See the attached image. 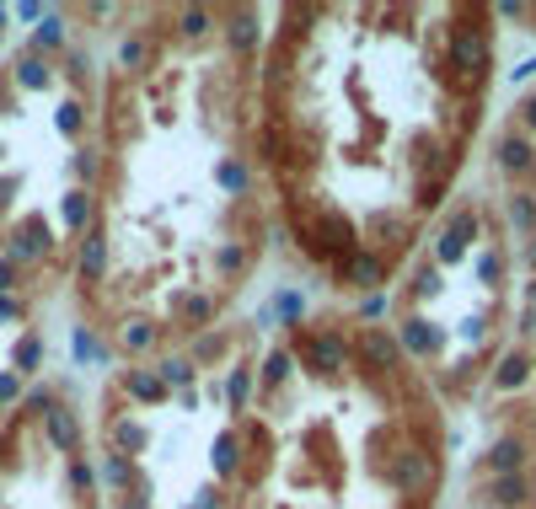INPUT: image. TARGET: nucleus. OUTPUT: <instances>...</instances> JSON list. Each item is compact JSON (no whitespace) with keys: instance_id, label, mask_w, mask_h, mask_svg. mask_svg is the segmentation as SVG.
I'll return each mask as SVG.
<instances>
[{"instance_id":"28","label":"nucleus","mask_w":536,"mask_h":509,"mask_svg":"<svg viewBox=\"0 0 536 509\" xmlns=\"http://www.w3.org/2000/svg\"><path fill=\"white\" fill-rule=\"evenodd\" d=\"M16 396V376H0V402H11Z\"/></svg>"},{"instance_id":"25","label":"nucleus","mask_w":536,"mask_h":509,"mask_svg":"<svg viewBox=\"0 0 536 509\" xmlns=\"http://www.w3.org/2000/svg\"><path fill=\"white\" fill-rule=\"evenodd\" d=\"M210 27V11H182V33H204Z\"/></svg>"},{"instance_id":"17","label":"nucleus","mask_w":536,"mask_h":509,"mask_svg":"<svg viewBox=\"0 0 536 509\" xmlns=\"http://www.w3.org/2000/svg\"><path fill=\"white\" fill-rule=\"evenodd\" d=\"M38 359H44V343H38V338H22V343H16V370H33Z\"/></svg>"},{"instance_id":"11","label":"nucleus","mask_w":536,"mask_h":509,"mask_svg":"<svg viewBox=\"0 0 536 509\" xmlns=\"http://www.w3.org/2000/svg\"><path fill=\"white\" fill-rule=\"evenodd\" d=\"M129 392L145 396V402H156V396L167 392V387H161V376H145V370H134V376H129Z\"/></svg>"},{"instance_id":"5","label":"nucleus","mask_w":536,"mask_h":509,"mask_svg":"<svg viewBox=\"0 0 536 509\" xmlns=\"http://www.w3.org/2000/svg\"><path fill=\"white\" fill-rule=\"evenodd\" d=\"M499 167H504V171H526V167H531V145H526L521 134L499 140Z\"/></svg>"},{"instance_id":"22","label":"nucleus","mask_w":536,"mask_h":509,"mask_svg":"<svg viewBox=\"0 0 536 509\" xmlns=\"http://www.w3.org/2000/svg\"><path fill=\"white\" fill-rule=\"evenodd\" d=\"M510 215H515L521 226H531V220H536V204L526 199V193H515V204H510Z\"/></svg>"},{"instance_id":"3","label":"nucleus","mask_w":536,"mask_h":509,"mask_svg":"<svg viewBox=\"0 0 536 509\" xmlns=\"http://www.w3.org/2000/svg\"><path fill=\"white\" fill-rule=\"evenodd\" d=\"M397 348H408V354H434V348H440V333H434L429 322H403Z\"/></svg>"},{"instance_id":"7","label":"nucleus","mask_w":536,"mask_h":509,"mask_svg":"<svg viewBox=\"0 0 536 509\" xmlns=\"http://www.w3.org/2000/svg\"><path fill=\"white\" fill-rule=\"evenodd\" d=\"M49 440L60 451H75V418H70V407H49Z\"/></svg>"},{"instance_id":"6","label":"nucleus","mask_w":536,"mask_h":509,"mask_svg":"<svg viewBox=\"0 0 536 509\" xmlns=\"http://www.w3.org/2000/svg\"><path fill=\"white\" fill-rule=\"evenodd\" d=\"M344 279H355V289H370V284H381V263L365 258V252H355V258L344 263Z\"/></svg>"},{"instance_id":"13","label":"nucleus","mask_w":536,"mask_h":509,"mask_svg":"<svg viewBox=\"0 0 536 509\" xmlns=\"http://www.w3.org/2000/svg\"><path fill=\"white\" fill-rule=\"evenodd\" d=\"M526 370H531V359H526V354L504 359V370H499V387H521V381H526Z\"/></svg>"},{"instance_id":"9","label":"nucleus","mask_w":536,"mask_h":509,"mask_svg":"<svg viewBox=\"0 0 536 509\" xmlns=\"http://www.w3.org/2000/svg\"><path fill=\"white\" fill-rule=\"evenodd\" d=\"M102 258H108V241H102V230H92V236H86V252H81L86 279H97V274H102Z\"/></svg>"},{"instance_id":"16","label":"nucleus","mask_w":536,"mask_h":509,"mask_svg":"<svg viewBox=\"0 0 536 509\" xmlns=\"http://www.w3.org/2000/svg\"><path fill=\"white\" fill-rule=\"evenodd\" d=\"M285 376H290V354H285V348H274V354H268V370H263V381H268V387H279Z\"/></svg>"},{"instance_id":"14","label":"nucleus","mask_w":536,"mask_h":509,"mask_svg":"<svg viewBox=\"0 0 536 509\" xmlns=\"http://www.w3.org/2000/svg\"><path fill=\"white\" fill-rule=\"evenodd\" d=\"M151 343H156V328H151V322H129V328H123V348H151Z\"/></svg>"},{"instance_id":"21","label":"nucleus","mask_w":536,"mask_h":509,"mask_svg":"<svg viewBox=\"0 0 536 509\" xmlns=\"http://www.w3.org/2000/svg\"><path fill=\"white\" fill-rule=\"evenodd\" d=\"M60 38H64V22H60V16H44V27H38V44L49 49V44H60Z\"/></svg>"},{"instance_id":"4","label":"nucleus","mask_w":536,"mask_h":509,"mask_svg":"<svg viewBox=\"0 0 536 509\" xmlns=\"http://www.w3.org/2000/svg\"><path fill=\"white\" fill-rule=\"evenodd\" d=\"M344 359H349V348H344V338H322V333L311 338V365H317V370H338Z\"/></svg>"},{"instance_id":"24","label":"nucleus","mask_w":536,"mask_h":509,"mask_svg":"<svg viewBox=\"0 0 536 509\" xmlns=\"http://www.w3.org/2000/svg\"><path fill=\"white\" fill-rule=\"evenodd\" d=\"M60 129H64V134H75V129H81V103H64V108H60Z\"/></svg>"},{"instance_id":"15","label":"nucleus","mask_w":536,"mask_h":509,"mask_svg":"<svg viewBox=\"0 0 536 509\" xmlns=\"http://www.w3.org/2000/svg\"><path fill=\"white\" fill-rule=\"evenodd\" d=\"M188 376H193L188 359H167V365H161V387H188Z\"/></svg>"},{"instance_id":"2","label":"nucleus","mask_w":536,"mask_h":509,"mask_svg":"<svg viewBox=\"0 0 536 509\" xmlns=\"http://www.w3.org/2000/svg\"><path fill=\"white\" fill-rule=\"evenodd\" d=\"M359 348H365V359H375L381 370H397V359H403V348H397V338H392V333H381V328H370Z\"/></svg>"},{"instance_id":"20","label":"nucleus","mask_w":536,"mask_h":509,"mask_svg":"<svg viewBox=\"0 0 536 509\" xmlns=\"http://www.w3.org/2000/svg\"><path fill=\"white\" fill-rule=\"evenodd\" d=\"M220 188H231V193H237V188H247V167L226 162V167H220Z\"/></svg>"},{"instance_id":"31","label":"nucleus","mask_w":536,"mask_h":509,"mask_svg":"<svg viewBox=\"0 0 536 509\" xmlns=\"http://www.w3.org/2000/svg\"><path fill=\"white\" fill-rule=\"evenodd\" d=\"M531 306H536V284H531Z\"/></svg>"},{"instance_id":"10","label":"nucleus","mask_w":536,"mask_h":509,"mask_svg":"<svg viewBox=\"0 0 536 509\" xmlns=\"http://www.w3.org/2000/svg\"><path fill=\"white\" fill-rule=\"evenodd\" d=\"M60 215H64V226H70V230H81V226H86V215H92V204H86V193H81V188H75V193H64Z\"/></svg>"},{"instance_id":"27","label":"nucleus","mask_w":536,"mask_h":509,"mask_svg":"<svg viewBox=\"0 0 536 509\" xmlns=\"http://www.w3.org/2000/svg\"><path fill=\"white\" fill-rule=\"evenodd\" d=\"M531 75H536V59H526L521 70H510V81H531Z\"/></svg>"},{"instance_id":"12","label":"nucleus","mask_w":536,"mask_h":509,"mask_svg":"<svg viewBox=\"0 0 536 509\" xmlns=\"http://www.w3.org/2000/svg\"><path fill=\"white\" fill-rule=\"evenodd\" d=\"M16 75H22V86H49V64L44 59H16Z\"/></svg>"},{"instance_id":"19","label":"nucleus","mask_w":536,"mask_h":509,"mask_svg":"<svg viewBox=\"0 0 536 509\" xmlns=\"http://www.w3.org/2000/svg\"><path fill=\"white\" fill-rule=\"evenodd\" d=\"M526 494V477H504V483H493V499H504V504H515Z\"/></svg>"},{"instance_id":"8","label":"nucleus","mask_w":536,"mask_h":509,"mask_svg":"<svg viewBox=\"0 0 536 509\" xmlns=\"http://www.w3.org/2000/svg\"><path fill=\"white\" fill-rule=\"evenodd\" d=\"M521 461H526V451H521V440H499V445L488 451V466H493V472H515Z\"/></svg>"},{"instance_id":"23","label":"nucleus","mask_w":536,"mask_h":509,"mask_svg":"<svg viewBox=\"0 0 536 509\" xmlns=\"http://www.w3.org/2000/svg\"><path fill=\"white\" fill-rule=\"evenodd\" d=\"M231 451H237V435H220V445H215V466L220 472H231Z\"/></svg>"},{"instance_id":"1","label":"nucleus","mask_w":536,"mask_h":509,"mask_svg":"<svg viewBox=\"0 0 536 509\" xmlns=\"http://www.w3.org/2000/svg\"><path fill=\"white\" fill-rule=\"evenodd\" d=\"M451 59H456V70L482 75V70H488V59H493L488 33H477V27H456V33H451Z\"/></svg>"},{"instance_id":"18","label":"nucleus","mask_w":536,"mask_h":509,"mask_svg":"<svg viewBox=\"0 0 536 509\" xmlns=\"http://www.w3.org/2000/svg\"><path fill=\"white\" fill-rule=\"evenodd\" d=\"M247 392H252V376H247V365H237L231 370V407L241 413V402H247Z\"/></svg>"},{"instance_id":"29","label":"nucleus","mask_w":536,"mask_h":509,"mask_svg":"<svg viewBox=\"0 0 536 509\" xmlns=\"http://www.w3.org/2000/svg\"><path fill=\"white\" fill-rule=\"evenodd\" d=\"M11 274H16V269H11V263H0V289H11Z\"/></svg>"},{"instance_id":"30","label":"nucleus","mask_w":536,"mask_h":509,"mask_svg":"<svg viewBox=\"0 0 536 509\" xmlns=\"http://www.w3.org/2000/svg\"><path fill=\"white\" fill-rule=\"evenodd\" d=\"M526 123H536V97H531V103H526Z\"/></svg>"},{"instance_id":"26","label":"nucleus","mask_w":536,"mask_h":509,"mask_svg":"<svg viewBox=\"0 0 536 509\" xmlns=\"http://www.w3.org/2000/svg\"><path fill=\"white\" fill-rule=\"evenodd\" d=\"M386 311V300L381 295H365V306H359V317H381Z\"/></svg>"}]
</instances>
